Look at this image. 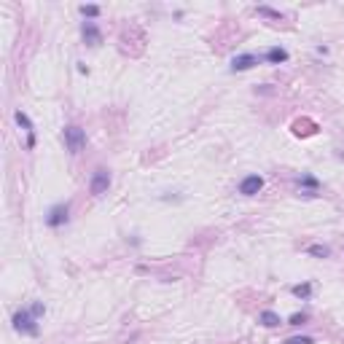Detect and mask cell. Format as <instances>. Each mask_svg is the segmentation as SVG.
Returning a JSON list of instances; mask_svg holds the SVG:
<instances>
[{"label":"cell","instance_id":"7a4b0ae2","mask_svg":"<svg viewBox=\"0 0 344 344\" xmlns=\"http://www.w3.org/2000/svg\"><path fill=\"white\" fill-rule=\"evenodd\" d=\"M62 135H65V148L73 153V156H78L86 145V132L81 127H76V124H70V127H65Z\"/></svg>","mask_w":344,"mask_h":344},{"label":"cell","instance_id":"d6986e66","mask_svg":"<svg viewBox=\"0 0 344 344\" xmlns=\"http://www.w3.org/2000/svg\"><path fill=\"white\" fill-rule=\"evenodd\" d=\"M27 148H35V135H27Z\"/></svg>","mask_w":344,"mask_h":344},{"label":"cell","instance_id":"277c9868","mask_svg":"<svg viewBox=\"0 0 344 344\" xmlns=\"http://www.w3.org/2000/svg\"><path fill=\"white\" fill-rule=\"evenodd\" d=\"M67 221H70V204L67 202L54 204V207L49 210V215H46V226L49 229H59V226H65Z\"/></svg>","mask_w":344,"mask_h":344},{"label":"cell","instance_id":"4fadbf2b","mask_svg":"<svg viewBox=\"0 0 344 344\" xmlns=\"http://www.w3.org/2000/svg\"><path fill=\"white\" fill-rule=\"evenodd\" d=\"M301 186L307 188V191H317L320 188V180L315 175H301Z\"/></svg>","mask_w":344,"mask_h":344},{"label":"cell","instance_id":"5bb4252c","mask_svg":"<svg viewBox=\"0 0 344 344\" xmlns=\"http://www.w3.org/2000/svg\"><path fill=\"white\" fill-rule=\"evenodd\" d=\"M258 14H261V16H269V19L283 22V14H280V11H274V8H269V5H258Z\"/></svg>","mask_w":344,"mask_h":344},{"label":"cell","instance_id":"30bf717a","mask_svg":"<svg viewBox=\"0 0 344 344\" xmlns=\"http://www.w3.org/2000/svg\"><path fill=\"white\" fill-rule=\"evenodd\" d=\"M14 118H16V124H19L22 129H27V135H35V127H32V121H30V116H27V113L16 111Z\"/></svg>","mask_w":344,"mask_h":344},{"label":"cell","instance_id":"7c38bea8","mask_svg":"<svg viewBox=\"0 0 344 344\" xmlns=\"http://www.w3.org/2000/svg\"><path fill=\"white\" fill-rule=\"evenodd\" d=\"M307 253L315 256V258H328L331 256V248H328V245H309Z\"/></svg>","mask_w":344,"mask_h":344},{"label":"cell","instance_id":"9a60e30c","mask_svg":"<svg viewBox=\"0 0 344 344\" xmlns=\"http://www.w3.org/2000/svg\"><path fill=\"white\" fill-rule=\"evenodd\" d=\"M78 11H81L86 19H97V16H100V5H81Z\"/></svg>","mask_w":344,"mask_h":344},{"label":"cell","instance_id":"3957f363","mask_svg":"<svg viewBox=\"0 0 344 344\" xmlns=\"http://www.w3.org/2000/svg\"><path fill=\"white\" fill-rule=\"evenodd\" d=\"M108 188H111V172L105 167H97L91 172V180H89V194L91 197H102V194H108Z\"/></svg>","mask_w":344,"mask_h":344},{"label":"cell","instance_id":"2e32d148","mask_svg":"<svg viewBox=\"0 0 344 344\" xmlns=\"http://www.w3.org/2000/svg\"><path fill=\"white\" fill-rule=\"evenodd\" d=\"M307 323V312H296V315H290V320H288V325H304Z\"/></svg>","mask_w":344,"mask_h":344},{"label":"cell","instance_id":"e0dca14e","mask_svg":"<svg viewBox=\"0 0 344 344\" xmlns=\"http://www.w3.org/2000/svg\"><path fill=\"white\" fill-rule=\"evenodd\" d=\"M285 344H315V339L312 336H290Z\"/></svg>","mask_w":344,"mask_h":344},{"label":"cell","instance_id":"8fae6325","mask_svg":"<svg viewBox=\"0 0 344 344\" xmlns=\"http://www.w3.org/2000/svg\"><path fill=\"white\" fill-rule=\"evenodd\" d=\"M290 293H293L296 299H309V296H312V283H301V285H293V288H290Z\"/></svg>","mask_w":344,"mask_h":344},{"label":"cell","instance_id":"8992f818","mask_svg":"<svg viewBox=\"0 0 344 344\" xmlns=\"http://www.w3.org/2000/svg\"><path fill=\"white\" fill-rule=\"evenodd\" d=\"M81 38H84L86 46H91V49L102 43V32H100V27H97L94 22H84L81 25Z\"/></svg>","mask_w":344,"mask_h":344},{"label":"cell","instance_id":"5b68a950","mask_svg":"<svg viewBox=\"0 0 344 344\" xmlns=\"http://www.w3.org/2000/svg\"><path fill=\"white\" fill-rule=\"evenodd\" d=\"M261 188H263V177L261 175H245L242 183H239V194H242V197H256Z\"/></svg>","mask_w":344,"mask_h":344},{"label":"cell","instance_id":"52a82bcc","mask_svg":"<svg viewBox=\"0 0 344 344\" xmlns=\"http://www.w3.org/2000/svg\"><path fill=\"white\" fill-rule=\"evenodd\" d=\"M256 65H258L256 54H237L231 59V73H245V70H250V67H256Z\"/></svg>","mask_w":344,"mask_h":344},{"label":"cell","instance_id":"6da1fadb","mask_svg":"<svg viewBox=\"0 0 344 344\" xmlns=\"http://www.w3.org/2000/svg\"><path fill=\"white\" fill-rule=\"evenodd\" d=\"M11 323H14V331H19V334H25V336H38L41 334V328H38V317L30 312V309H19V312H14Z\"/></svg>","mask_w":344,"mask_h":344},{"label":"cell","instance_id":"9c48e42d","mask_svg":"<svg viewBox=\"0 0 344 344\" xmlns=\"http://www.w3.org/2000/svg\"><path fill=\"white\" fill-rule=\"evenodd\" d=\"M258 323L266 325V328H277V325H280V315L272 312V309H263V312L258 315Z\"/></svg>","mask_w":344,"mask_h":344},{"label":"cell","instance_id":"ba28073f","mask_svg":"<svg viewBox=\"0 0 344 344\" xmlns=\"http://www.w3.org/2000/svg\"><path fill=\"white\" fill-rule=\"evenodd\" d=\"M266 62L269 65H283V62H288V51H285L283 46H272V49L266 51Z\"/></svg>","mask_w":344,"mask_h":344},{"label":"cell","instance_id":"ac0fdd59","mask_svg":"<svg viewBox=\"0 0 344 344\" xmlns=\"http://www.w3.org/2000/svg\"><path fill=\"white\" fill-rule=\"evenodd\" d=\"M30 312L35 315V317H41V315H46V307H43V301H35V304L30 307Z\"/></svg>","mask_w":344,"mask_h":344}]
</instances>
